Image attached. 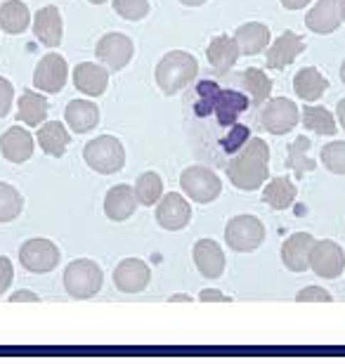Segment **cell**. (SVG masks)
Returning <instances> with one entry per match:
<instances>
[{"label": "cell", "instance_id": "cell-39", "mask_svg": "<svg viewBox=\"0 0 345 364\" xmlns=\"http://www.w3.org/2000/svg\"><path fill=\"white\" fill-rule=\"evenodd\" d=\"M12 100H14V88H12V83L7 81V78L0 76V119H3V116H7V112H10Z\"/></svg>", "mask_w": 345, "mask_h": 364}, {"label": "cell", "instance_id": "cell-26", "mask_svg": "<svg viewBox=\"0 0 345 364\" xmlns=\"http://www.w3.org/2000/svg\"><path fill=\"white\" fill-rule=\"evenodd\" d=\"M36 140H38L41 149L46 151L48 156L60 159V156H64V151H67V147H69L71 135H69V130L64 128L62 121H46L38 126V135H36Z\"/></svg>", "mask_w": 345, "mask_h": 364}, {"label": "cell", "instance_id": "cell-44", "mask_svg": "<svg viewBox=\"0 0 345 364\" xmlns=\"http://www.w3.org/2000/svg\"><path fill=\"white\" fill-rule=\"evenodd\" d=\"M312 0H282V5L286 10H300V7H307Z\"/></svg>", "mask_w": 345, "mask_h": 364}, {"label": "cell", "instance_id": "cell-24", "mask_svg": "<svg viewBox=\"0 0 345 364\" xmlns=\"http://www.w3.org/2000/svg\"><path fill=\"white\" fill-rule=\"evenodd\" d=\"M64 121L73 133L83 135L90 133V130L100 123V109L95 102L87 100H71L67 105V112H64Z\"/></svg>", "mask_w": 345, "mask_h": 364}, {"label": "cell", "instance_id": "cell-50", "mask_svg": "<svg viewBox=\"0 0 345 364\" xmlns=\"http://www.w3.org/2000/svg\"><path fill=\"white\" fill-rule=\"evenodd\" d=\"M343 21H345V3H343Z\"/></svg>", "mask_w": 345, "mask_h": 364}, {"label": "cell", "instance_id": "cell-38", "mask_svg": "<svg viewBox=\"0 0 345 364\" xmlns=\"http://www.w3.org/2000/svg\"><path fill=\"white\" fill-rule=\"evenodd\" d=\"M296 301L298 303H331V294L322 287H305L303 291H298Z\"/></svg>", "mask_w": 345, "mask_h": 364}, {"label": "cell", "instance_id": "cell-29", "mask_svg": "<svg viewBox=\"0 0 345 364\" xmlns=\"http://www.w3.org/2000/svg\"><path fill=\"white\" fill-rule=\"evenodd\" d=\"M329 81L322 76V71L317 67H305L300 69L296 78H293V90L303 102H317L322 95L327 92Z\"/></svg>", "mask_w": 345, "mask_h": 364}, {"label": "cell", "instance_id": "cell-12", "mask_svg": "<svg viewBox=\"0 0 345 364\" xmlns=\"http://www.w3.org/2000/svg\"><path fill=\"white\" fill-rule=\"evenodd\" d=\"M95 53H97V60L102 64H107L109 71H121L133 60L135 46L126 33H107L100 38Z\"/></svg>", "mask_w": 345, "mask_h": 364}, {"label": "cell", "instance_id": "cell-14", "mask_svg": "<svg viewBox=\"0 0 345 364\" xmlns=\"http://www.w3.org/2000/svg\"><path fill=\"white\" fill-rule=\"evenodd\" d=\"M149 279H152L149 265L139 258L121 260L114 270V284L123 294H139V291H144L149 287Z\"/></svg>", "mask_w": 345, "mask_h": 364}, {"label": "cell", "instance_id": "cell-10", "mask_svg": "<svg viewBox=\"0 0 345 364\" xmlns=\"http://www.w3.org/2000/svg\"><path fill=\"white\" fill-rule=\"evenodd\" d=\"M310 270L322 279H336L345 270V253L331 239H314L310 249Z\"/></svg>", "mask_w": 345, "mask_h": 364}, {"label": "cell", "instance_id": "cell-21", "mask_svg": "<svg viewBox=\"0 0 345 364\" xmlns=\"http://www.w3.org/2000/svg\"><path fill=\"white\" fill-rule=\"evenodd\" d=\"M0 151L7 161L12 164H24L31 159L33 154V137L28 130H24L21 126H12L7 128L3 137H0Z\"/></svg>", "mask_w": 345, "mask_h": 364}, {"label": "cell", "instance_id": "cell-9", "mask_svg": "<svg viewBox=\"0 0 345 364\" xmlns=\"http://www.w3.org/2000/svg\"><path fill=\"white\" fill-rule=\"evenodd\" d=\"M60 256L62 253L57 249V244L50 242V239H28L19 249L21 267H26L28 272H36V274L53 272L55 267L60 265Z\"/></svg>", "mask_w": 345, "mask_h": 364}, {"label": "cell", "instance_id": "cell-16", "mask_svg": "<svg viewBox=\"0 0 345 364\" xmlns=\"http://www.w3.org/2000/svg\"><path fill=\"white\" fill-rule=\"evenodd\" d=\"M314 244V237L307 232H296L282 244V263L291 272H305L310 270V249Z\"/></svg>", "mask_w": 345, "mask_h": 364}, {"label": "cell", "instance_id": "cell-48", "mask_svg": "<svg viewBox=\"0 0 345 364\" xmlns=\"http://www.w3.org/2000/svg\"><path fill=\"white\" fill-rule=\"evenodd\" d=\"M341 81L345 83V62H343V67H341Z\"/></svg>", "mask_w": 345, "mask_h": 364}, {"label": "cell", "instance_id": "cell-1", "mask_svg": "<svg viewBox=\"0 0 345 364\" xmlns=\"http://www.w3.org/2000/svg\"><path fill=\"white\" fill-rule=\"evenodd\" d=\"M227 178L237 189L244 192H255L267 182L270 176V147L265 140L253 137L248 140L237 156L227 164Z\"/></svg>", "mask_w": 345, "mask_h": 364}, {"label": "cell", "instance_id": "cell-2", "mask_svg": "<svg viewBox=\"0 0 345 364\" xmlns=\"http://www.w3.org/2000/svg\"><path fill=\"white\" fill-rule=\"evenodd\" d=\"M196 74H199V62L185 50H173L161 57V62L156 64V83L166 95H175L187 88Z\"/></svg>", "mask_w": 345, "mask_h": 364}, {"label": "cell", "instance_id": "cell-34", "mask_svg": "<svg viewBox=\"0 0 345 364\" xmlns=\"http://www.w3.org/2000/svg\"><path fill=\"white\" fill-rule=\"evenodd\" d=\"M135 194L142 206H154V203H159V199L164 196V180H161L159 173L147 171L135 182Z\"/></svg>", "mask_w": 345, "mask_h": 364}, {"label": "cell", "instance_id": "cell-27", "mask_svg": "<svg viewBox=\"0 0 345 364\" xmlns=\"http://www.w3.org/2000/svg\"><path fill=\"white\" fill-rule=\"evenodd\" d=\"M296 196H298V187L296 182L291 178H272L262 189V203L270 206L272 210H286L296 203Z\"/></svg>", "mask_w": 345, "mask_h": 364}, {"label": "cell", "instance_id": "cell-6", "mask_svg": "<svg viewBox=\"0 0 345 364\" xmlns=\"http://www.w3.org/2000/svg\"><path fill=\"white\" fill-rule=\"evenodd\" d=\"M201 97H208L211 109L216 112L218 121L223 126H232L241 114L248 109V97L237 90H220L213 81H201L199 85Z\"/></svg>", "mask_w": 345, "mask_h": 364}, {"label": "cell", "instance_id": "cell-30", "mask_svg": "<svg viewBox=\"0 0 345 364\" xmlns=\"http://www.w3.org/2000/svg\"><path fill=\"white\" fill-rule=\"evenodd\" d=\"M28 24H31V12L21 0H5L0 5V28L5 33H24Z\"/></svg>", "mask_w": 345, "mask_h": 364}, {"label": "cell", "instance_id": "cell-5", "mask_svg": "<svg viewBox=\"0 0 345 364\" xmlns=\"http://www.w3.org/2000/svg\"><path fill=\"white\" fill-rule=\"evenodd\" d=\"M265 239V225L255 215H234L225 225V242L232 251L237 253H251L262 244Z\"/></svg>", "mask_w": 345, "mask_h": 364}, {"label": "cell", "instance_id": "cell-42", "mask_svg": "<svg viewBox=\"0 0 345 364\" xmlns=\"http://www.w3.org/2000/svg\"><path fill=\"white\" fill-rule=\"evenodd\" d=\"M199 301L201 303H232V296L220 294L216 289H203L199 294Z\"/></svg>", "mask_w": 345, "mask_h": 364}, {"label": "cell", "instance_id": "cell-35", "mask_svg": "<svg viewBox=\"0 0 345 364\" xmlns=\"http://www.w3.org/2000/svg\"><path fill=\"white\" fill-rule=\"evenodd\" d=\"M24 208V196L7 182H0V223H12L14 218L21 215Z\"/></svg>", "mask_w": 345, "mask_h": 364}, {"label": "cell", "instance_id": "cell-43", "mask_svg": "<svg viewBox=\"0 0 345 364\" xmlns=\"http://www.w3.org/2000/svg\"><path fill=\"white\" fill-rule=\"evenodd\" d=\"M10 301L12 303H41V298L36 296V294H31V291H14V294L10 296Z\"/></svg>", "mask_w": 345, "mask_h": 364}, {"label": "cell", "instance_id": "cell-23", "mask_svg": "<svg viewBox=\"0 0 345 364\" xmlns=\"http://www.w3.org/2000/svg\"><path fill=\"white\" fill-rule=\"evenodd\" d=\"M239 46L234 41V36H216L211 41V46L206 50V57H208V64L213 67L216 74H227L234 64L239 60Z\"/></svg>", "mask_w": 345, "mask_h": 364}, {"label": "cell", "instance_id": "cell-20", "mask_svg": "<svg viewBox=\"0 0 345 364\" xmlns=\"http://www.w3.org/2000/svg\"><path fill=\"white\" fill-rule=\"evenodd\" d=\"M305 50V41L298 33L284 31L267 50V67L270 69H286L296 62V57Z\"/></svg>", "mask_w": 345, "mask_h": 364}, {"label": "cell", "instance_id": "cell-37", "mask_svg": "<svg viewBox=\"0 0 345 364\" xmlns=\"http://www.w3.org/2000/svg\"><path fill=\"white\" fill-rule=\"evenodd\" d=\"M114 10L123 19L137 21L149 14V0H114Z\"/></svg>", "mask_w": 345, "mask_h": 364}, {"label": "cell", "instance_id": "cell-8", "mask_svg": "<svg viewBox=\"0 0 345 364\" xmlns=\"http://www.w3.org/2000/svg\"><path fill=\"white\" fill-rule=\"evenodd\" d=\"M300 123V109L289 97H272L260 109V126L272 135L291 133Z\"/></svg>", "mask_w": 345, "mask_h": 364}, {"label": "cell", "instance_id": "cell-40", "mask_svg": "<svg viewBox=\"0 0 345 364\" xmlns=\"http://www.w3.org/2000/svg\"><path fill=\"white\" fill-rule=\"evenodd\" d=\"M246 140H248V130H246L244 126H234L232 135H227V137H225L223 147H225V151H234L241 142H246Z\"/></svg>", "mask_w": 345, "mask_h": 364}, {"label": "cell", "instance_id": "cell-49", "mask_svg": "<svg viewBox=\"0 0 345 364\" xmlns=\"http://www.w3.org/2000/svg\"><path fill=\"white\" fill-rule=\"evenodd\" d=\"M92 5H102V3H107V0H90Z\"/></svg>", "mask_w": 345, "mask_h": 364}, {"label": "cell", "instance_id": "cell-13", "mask_svg": "<svg viewBox=\"0 0 345 364\" xmlns=\"http://www.w3.org/2000/svg\"><path fill=\"white\" fill-rule=\"evenodd\" d=\"M189 220H192V206L182 194L171 192L164 194L159 199L156 206V223L168 232H178L182 228H187Z\"/></svg>", "mask_w": 345, "mask_h": 364}, {"label": "cell", "instance_id": "cell-11", "mask_svg": "<svg viewBox=\"0 0 345 364\" xmlns=\"http://www.w3.org/2000/svg\"><path fill=\"white\" fill-rule=\"evenodd\" d=\"M67 76H69L67 60L57 53H48L46 57H41L38 64H36L33 85L43 92L55 95V92H62L64 83H67Z\"/></svg>", "mask_w": 345, "mask_h": 364}, {"label": "cell", "instance_id": "cell-3", "mask_svg": "<svg viewBox=\"0 0 345 364\" xmlns=\"http://www.w3.org/2000/svg\"><path fill=\"white\" fill-rule=\"evenodd\" d=\"M83 159L95 173L112 176V173H119L126 166V149L114 135H100L85 144Z\"/></svg>", "mask_w": 345, "mask_h": 364}, {"label": "cell", "instance_id": "cell-33", "mask_svg": "<svg viewBox=\"0 0 345 364\" xmlns=\"http://www.w3.org/2000/svg\"><path fill=\"white\" fill-rule=\"evenodd\" d=\"M241 81H244V88L248 90V95H251L255 107L265 105V102L270 100V95H272V81L267 78L265 71L251 67L241 74Z\"/></svg>", "mask_w": 345, "mask_h": 364}, {"label": "cell", "instance_id": "cell-4", "mask_svg": "<svg viewBox=\"0 0 345 364\" xmlns=\"http://www.w3.org/2000/svg\"><path fill=\"white\" fill-rule=\"evenodd\" d=\"M102 282H105V277H102L100 265L90 258L71 260L67 270H64V289L71 298H78V301L100 294Z\"/></svg>", "mask_w": 345, "mask_h": 364}, {"label": "cell", "instance_id": "cell-15", "mask_svg": "<svg viewBox=\"0 0 345 364\" xmlns=\"http://www.w3.org/2000/svg\"><path fill=\"white\" fill-rule=\"evenodd\" d=\"M343 3L345 0H317V5L307 12L305 26L312 33H334L343 21Z\"/></svg>", "mask_w": 345, "mask_h": 364}, {"label": "cell", "instance_id": "cell-36", "mask_svg": "<svg viewBox=\"0 0 345 364\" xmlns=\"http://www.w3.org/2000/svg\"><path fill=\"white\" fill-rule=\"evenodd\" d=\"M322 164L334 176H345V142L334 140L322 147Z\"/></svg>", "mask_w": 345, "mask_h": 364}, {"label": "cell", "instance_id": "cell-46", "mask_svg": "<svg viewBox=\"0 0 345 364\" xmlns=\"http://www.w3.org/2000/svg\"><path fill=\"white\" fill-rule=\"evenodd\" d=\"M168 303H192V296H185V294H178V296H171Z\"/></svg>", "mask_w": 345, "mask_h": 364}, {"label": "cell", "instance_id": "cell-31", "mask_svg": "<svg viewBox=\"0 0 345 364\" xmlns=\"http://www.w3.org/2000/svg\"><path fill=\"white\" fill-rule=\"evenodd\" d=\"M300 123L312 130V133L317 135H336V130H339V121H336V116L329 112L327 107H317V105H307L303 107V112H300Z\"/></svg>", "mask_w": 345, "mask_h": 364}, {"label": "cell", "instance_id": "cell-19", "mask_svg": "<svg viewBox=\"0 0 345 364\" xmlns=\"http://www.w3.org/2000/svg\"><path fill=\"white\" fill-rule=\"evenodd\" d=\"M33 33L43 46L57 48L64 38V26H62V14L55 5L41 7L33 17Z\"/></svg>", "mask_w": 345, "mask_h": 364}, {"label": "cell", "instance_id": "cell-7", "mask_svg": "<svg viewBox=\"0 0 345 364\" xmlns=\"http://www.w3.org/2000/svg\"><path fill=\"white\" fill-rule=\"evenodd\" d=\"M180 187L189 199L196 203H211L216 201L220 192H223V180L206 166H189L182 171Z\"/></svg>", "mask_w": 345, "mask_h": 364}, {"label": "cell", "instance_id": "cell-28", "mask_svg": "<svg viewBox=\"0 0 345 364\" xmlns=\"http://www.w3.org/2000/svg\"><path fill=\"white\" fill-rule=\"evenodd\" d=\"M48 100L41 92L24 90L17 102V119L28 128H38L48 119Z\"/></svg>", "mask_w": 345, "mask_h": 364}, {"label": "cell", "instance_id": "cell-17", "mask_svg": "<svg viewBox=\"0 0 345 364\" xmlns=\"http://www.w3.org/2000/svg\"><path fill=\"white\" fill-rule=\"evenodd\" d=\"M194 265L206 279H218L225 272V253L213 239H199L194 244Z\"/></svg>", "mask_w": 345, "mask_h": 364}, {"label": "cell", "instance_id": "cell-32", "mask_svg": "<svg viewBox=\"0 0 345 364\" xmlns=\"http://www.w3.org/2000/svg\"><path fill=\"white\" fill-rule=\"evenodd\" d=\"M312 147V140L305 135H298L296 140L289 144V156H286V168L296 173V178H305V173L317 168V161H312L307 156V151Z\"/></svg>", "mask_w": 345, "mask_h": 364}, {"label": "cell", "instance_id": "cell-47", "mask_svg": "<svg viewBox=\"0 0 345 364\" xmlns=\"http://www.w3.org/2000/svg\"><path fill=\"white\" fill-rule=\"evenodd\" d=\"M182 5H187V7H199V5H203L206 0H180Z\"/></svg>", "mask_w": 345, "mask_h": 364}, {"label": "cell", "instance_id": "cell-18", "mask_svg": "<svg viewBox=\"0 0 345 364\" xmlns=\"http://www.w3.org/2000/svg\"><path fill=\"white\" fill-rule=\"evenodd\" d=\"M73 85L87 97H100L109 85V69L95 62H80L73 69Z\"/></svg>", "mask_w": 345, "mask_h": 364}, {"label": "cell", "instance_id": "cell-25", "mask_svg": "<svg viewBox=\"0 0 345 364\" xmlns=\"http://www.w3.org/2000/svg\"><path fill=\"white\" fill-rule=\"evenodd\" d=\"M234 41H237L241 55H260L270 46V26H265L262 21H248V24H241L237 28Z\"/></svg>", "mask_w": 345, "mask_h": 364}, {"label": "cell", "instance_id": "cell-22", "mask_svg": "<svg viewBox=\"0 0 345 364\" xmlns=\"http://www.w3.org/2000/svg\"><path fill=\"white\" fill-rule=\"evenodd\" d=\"M137 194L130 185H116L107 192L105 196V213L109 220L123 223L135 213L137 208Z\"/></svg>", "mask_w": 345, "mask_h": 364}, {"label": "cell", "instance_id": "cell-45", "mask_svg": "<svg viewBox=\"0 0 345 364\" xmlns=\"http://www.w3.org/2000/svg\"><path fill=\"white\" fill-rule=\"evenodd\" d=\"M336 121H339V126H343L345 130V97L336 105Z\"/></svg>", "mask_w": 345, "mask_h": 364}, {"label": "cell", "instance_id": "cell-41", "mask_svg": "<svg viewBox=\"0 0 345 364\" xmlns=\"http://www.w3.org/2000/svg\"><path fill=\"white\" fill-rule=\"evenodd\" d=\"M12 277H14V270H12L10 258L0 256V291H7V289H10Z\"/></svg>", "mask_w": 345, "mask_h": 364}]
</instances>
